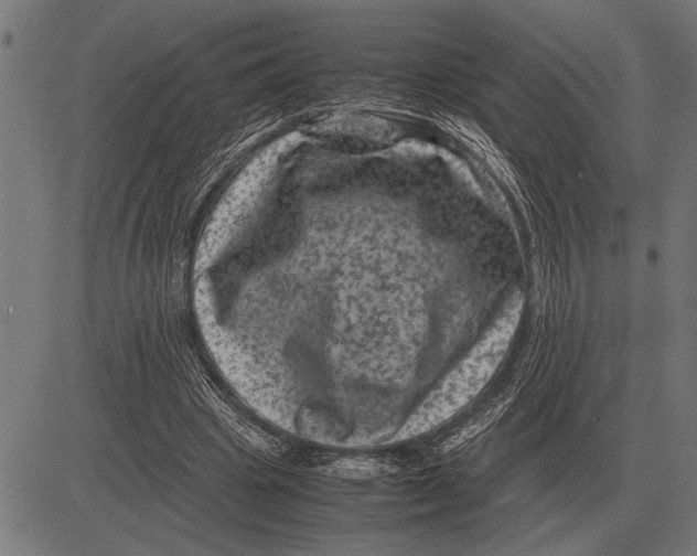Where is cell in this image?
<instances>
[{"instance_id": "obj_1", "label": "cell", "mask_w": 697, "mask_h": 556, "mask_svg": "<svg viewBox=\"0 0 697 556\" xmlns=\"http://www.w3.org/2000/svg\"><path fill=\"white\" fill-rule=\"evenodd\" d=\"M515 320L503 318L469 359L455 368L440 391L435 392L418 409L406 434H418L449 417L484 385L502 359L511 339Z\"/></svg>"}, {"instance_id": "obj_2", "label": "cell", "mask_w": 697, "mask_h": 556, "mask_svg": "<svg viewBox=\"0 0 697 556\" xmlns=\"http://www.w3.org/2000/svg\"><path fill=\"white\" fill-rule=\"evenodd\" d=\"M325 470L341 478L365 479L392 472L393 463L374 457H345L331 462Z\"/></svg>"}]
</instances>
